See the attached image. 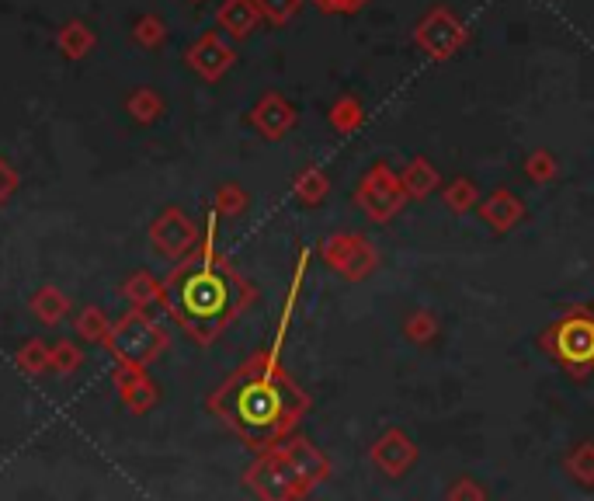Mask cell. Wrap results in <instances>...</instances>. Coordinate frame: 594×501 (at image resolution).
<instances>
[{
	"instance_id": "cell-21",
	"label": "cell",
	"mask_w": 594,
	"mask_h": 501,
	"mask_svg": "<svg viewBox=\"0 0 594 501\" xmlns=\"http://www.w3.org/2000/svg\"><path fill=\"white\" fill-rule=\"evenodd\" d=\"M445 498H456V501L459 498H487V488H480L473 477H459V481L445 491Z\"/></svg>"
},
{
	"instance_id": "cell-1",
	"label": "cell",
	"mask_w": 594,
	"mask_h": 501,
	"mask_svg": "<svg viewBox=\"0 0 594 501\" xmlns=\"http://www.w3.org/2000/svg\"><path fill=\"white\" fill-rule=\"evenodd\" d=\"M285 328V317H282ZM278 348H282V331L278 341L268 352L254 355L223 390H219L212 408L226 418V425L247 439L254 449H268L271 442L285 439L299 418L310 411V397L296 387L289 373L278 362Z\"/></svg>"
},
{
	"instance_id": "cell-16",
	"label": "cell",
	"mask_w": 594,
	"mask_h": 501,
	"mask_svg": "<svg viewBox=\"0 0 594 501\" xmlns=\"http://www.w3.org/2000/svg\"><path fill=\"white\" fill-rule=\"evenodd\" d=\"M525 178L532 185H549V181L560 178V164H556V157L546 147H539L525 157Z\"/></svg>"
},
{
	"instance_id": "cell-7",
	"label": "cell",
	"mask_w": 594,
	"mask_h": 501,
	"mask_svg": "<svg viewBox=\"0 0 594 501\" xmlns=\"http://www.w3.org/2000/svg\"><path fill=\"white\" fill-rule=\"evenodd\" d=\"M320 258L327 261V268H334L348 282H365L379 268L376 244L362 234H330L320 244Z\"/></svg>"
},
{
	"instance_id": "cell-8",
	"label": "cell",
	"mask_w": 594,
	"mask_h": 501,
	"mask_svg": "<svg viewBox=\"0 0 594 501\" xmlns=\"http://www.w3.org/2000/svg\"><path fill=\"white\" fill-rule=\"evenodd\" d=\"M417 456H421L417 442L410 439L403 428H396V425L386 428V432L369 446V463L383 477H390V481H400V477H407L410 470H414Z\"/></svg>"
},
{
	"instance_id": "cell-11",
	"label": "cell",
	"mask_w": 594,
	"mask_h": 501,
	"mask_svg": "<svg viewBox=\"0 0 594 501\" xmlns=\"http://www.w3.org/2000/svg\"><path fill=\"white\" fill-rule=\"evenodd\" d=\"M400 331H403V338H407L410 345L424 348V345H431V341L438 338V331H442V328H438V317L431 314V310L417 307V310H410V314L403 317Z\"/></svg>"
},
{
	"instance_id": "cell-4",
	"label": "cell",
	"mask_w": 594,
	"mask_h": 501,
	"mask_svg": "<svg viewBox=\"0 0 594 501\" xmlns=\"http://www.w3.org/2000/svg\"><path fill=\"white\" fill-rule=\"evenodd\" d=\"M539 348L570 380H588L594 373V310L570 307L560 321L542 331Z\"/></svg>"
},
{
	"instance_id": "cell-17",
	"label": "cell",
	"mask_w": 594,
	"mask_h": 501,
	"mask_svg": "<svg viewBox=\"0 0 594 501\" xmlns=\"http://www.w3.org/2000/svg\"><path fill=\"white\" fill-rule=\"evenodd\" d=\"M330 192V181L324 171H317V167H306L303 174L296 178V195L306 202V206H317V202H324Z\"/></svg>"
},
{
	"instance_id": "cell-2",
	"label": "cell",
	"mask_w": 594,
	"mask_h": 501,
	"mask_svg": "<svg viewBox=\"0 0 594 501\" xmlns=\"http://www.w3.org/2000/svg\"><path fill=\"white\" fill-rule=\"evenodd\" d=\"M247 296L251 293L244 279L216 258L212 237L205 241V251L167 282V307L181 328L198 341H212L223 328H230L233 317L244 310Z\"/></svg>"
},
{
	"instance_id": "cell-15",
	"label": "cell",
	"mask_w": 594,
	"mask_h": 501,
	"mask_svg": "<svg viewBox=\"0 0 594 501\" xmlns=\"http://www.w3.org/2000/svg\"><path fill=\"white\" fill-rule=\"evenodd\" d=\"M567 474L581 488H594V442H577L567 456Z\"/></svg>"
},
{
	"instance_id": "cell-10",
	"label": "cell",
	"mask_w": 594,
	"mask_h": 501,
	"mask_svg": "<svg viewBox=\"0 0 594 501\" xmlns=\"http://www.w3.org/2000/svg\"><path fill=\"white\" fill-rule=\"evenodd\" d=\"M400 181L410 202H424L431 192L442 188V174H438V167L431 164L428 157H410L407 167L400 171Z\"/></svg>"
},
{
	"instance_id": "cell-13",
	"label": "cell",
	"mask_w": 594,
	"mask_h": 501,
	"mask_svg": "<svg viewBox=\"0 0 594 501\" xmlns=\"http://www.w3.org/2000/svg\"><path fill=\"white\" fill-rule=\"evenodd\" d=\"M442 202H445V209H449V213L466 216V213H473V209L480 206V188H476L469 178H452L449 185L442 188Z\"/></svg>"
},
{
	"instance_id": "cell-19",
	"label": "cell",
	"mask_w": 594,
	"mask_h": 501,
	"mask_svg": "<svg viewBox=\"0 0 594 501\" xmlns=\"http://www.w3.org/2000/svg\"><path fill=\"white\" fill-rule=\"evenodd\" d=\"M299 4H303V0H261L264 14H268L271 21H278V25H282V21H289L292 14L299 11Z\"/></svg>"
},
{
	"instance_id": "cell-14",
	"label": "cell",
	"mask_w": 594,
	"mask_h": 501,
	"mask_svg": "<svg viewBox=\"0 0 594 501\" xmlns=\"http://www.w3.org/2000/svg\"><path fill=\"white\" fill-rule=\"evenodd\" d=\"M292 122H296V112H292V108L285 105L282 98H264V101H261V108H258V126H261L268 136H282L285 129H292Z\"/></svg>"
},
{
	"instance_id": "cell-12",
	"label": "cell",
	"mask_w": 594,
	"mask_h": 501,
	"mask_svg": "<svg viewBox=\"0 0 594 501\" xmlns=\"http://www.w3.org/2000/svg\"><path fill=\"white\" fill-rule=\"evenodd\" d=\"M330 126H334L341 136H351L355 129H362L365 126L362 98H355V94H344V98H337L334 108H330Z\"/></svg>"
},
{
	"instance_id": "cell-5",
	"label": "cell",
	"mask_w": 594,
	"mask_h": 501,
	"mask_svg": "<svg viewBox=\"0 0 594 501\" xmlns=\"http://www.w3.org/2000/svg\"><path fill=\"white\" fill-rule=\"evenodd\" d=\"M407 202L410 199H407V192H403L400 174H396L386 161H376L362 178H358L355 206L362 209L372 223H390L393 216L403 213Z\"/></svg>"
},
{
	"instance_id": "cell-9",
	"label": "cell",
	"mask_w": 594,
	"mask_h": 501,
	"mask_svg": "<svg viewBox=\"0 0 594 501\" xmlns=\"http://www.w3.org/2000/svg\"><path fill=\"white\" fill-rule=\"evenodd\" d=\"M476 209H480V220L487 223L494 234H511V230L525 220V202L518 199L511 188H494Z\"/></svg>"
},
{
	"instance_id": "cell-18",
	"label": "cell",
	"mask_w": 594,
	"mask_h": 501,
	"mask_svg": "<svg viewBox=\"0 0 594 501\" xmlns=\"http://www.w3.org/2000/svg\"><path fill=\"white\" fill-rule=\"evenodd\" d=\"M223 18H226V25H233V32H240V35L254 25V11H251L247 0H230V7L223 11Z\"/></svg>"
},
{
	"instance_id": "cell-20",
	"label": "cell",
	"mask_w": 594,
	"mask_h": 501,
	"mask_svg": "<svg viewBox=\"0 0 594 501\" xmlns=\"http://www.w3.org/2000/svg\"><path fill=\"white\" fill-rule=\"evenodd\" d=\"M324 14H362L369 0H313Z\"/></svg>"
},
{
	"instance_id": "cell-6",
	"label": "cell",
	"mask_w": 594,
	"mask_h": 501,
	"mask_svg": "<svg viewBox=\"0 0 594 501\" xmlns=\"http://www.w3.org/2000/svg\"><path fill=\"white\" fill-rule=\"evenodd\" d=\"M466 42H469L466 25H462L459 14L452 11V7H445V4L431 7V11L414 25L417 53H424L428 60H435V63L452 60V56H456L459 49L466 46Z\"/></svg>"
},
{
	"instance_id": "cell-3",
	"label": "cell",
	"mask_w": 594,
	"mask_h": 501,
	"mask_svg": "<svg viewBox=\"0 0 594 501\" xmlns=\"http://www.w3.org/2000/svg\"><path fill=\"white\" fill-rule=\"evenodd\" d=\"M330 477V460L310 442L292 439L289 446L271 449L254 467L251 481L268 498H303L310 488Z\"/></svg>"
}]
</instances>
